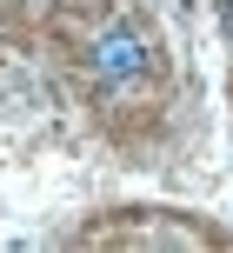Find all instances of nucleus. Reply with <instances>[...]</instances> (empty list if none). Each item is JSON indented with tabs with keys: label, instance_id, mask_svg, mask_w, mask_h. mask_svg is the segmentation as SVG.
<instances>
[{
	"label": "nucleus",
	"instance_id": "1",
	"mask_svg": "<svg viewBox=\"0 0 233 253\" xmlns=\"http://www.w3.org/2000/svg\"><path fill=\"white\" fill-rule=\"evenodd\" d=\"M87 74L100 80V87H127V80L154 74V34L133 27V20L100 27V34L87 40Z\"/></svg>",
	"mask_w": 233,
	"mask_h": 253
},
{
	"label": "nucleus",
	"instance_id": "2",
	"mask_svg": "<svg viewBox=\"0 0 233 253\" xmlns=\"http://www.w3.org/2000/svg\"><path fill=\"white\" fill-rule=\"evenodd\" d=\"M220 27H227V40H233V0H220Z\"/></svg>",
	"mask_w": 233,
	"mask_h": 253
}]
</instances>
